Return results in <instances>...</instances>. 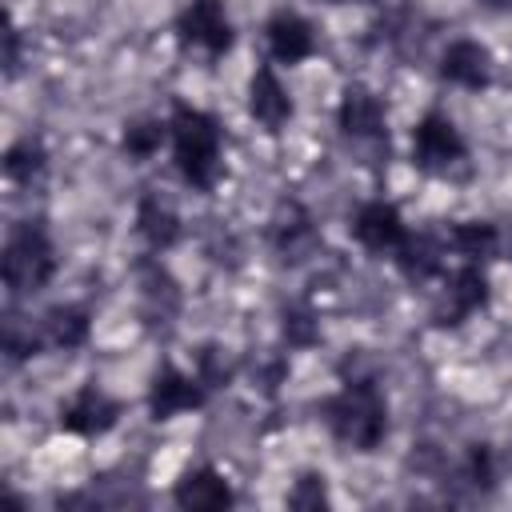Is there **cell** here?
I'll return each instance as SVG.
<instances>
[{"label":"cell","instance_id":"obj_1","mask_svg":"<svg viewBox=\"0 0 512 512\" xmlns=\"http://www.w3.org/2000/svg\"><path fill=\"white\" fill-rule=\"evenodd\" d=\"M168 144L180 180L196 192H212L224 172V128L196 104H176L168 116Z\"/></svg>","mask_w":512,"mask_h":512},{"label":"cell","instance_id":"obj_2","mask_svg":"<svg viewBox=\"0 0 512 512\" xmlns=\"http://www.w3.org/2000/svg\"><path fill=\"white\" fill-rule=\"evenodd\" d=\"M324 420L340 444H348L356 452H376L388 436V400L376 380L352 376L324 404Z\"/></svg>","mask_w":512,"mask_h":512},{"label":"cell","instance_id":"obj_3","mask_svg":"<svg viewBox=\"0 0 512 512\" xmlns=\"http://www.w3.org/2000/svg\"><path fill=\"white\" fill-rule=\"evenodd\" d=\"M0 264H4V284L16 296H28V292H40L44 284H52V276L60 268V256H56V244H52L48 228L28 220V224L12 228Z\"/></svg>","mask_w":512,"mask_h":512},{"label":"cell","instance_id":"obj_4","mask_svg":"<svg viewBox=\"0 0 512 512\" xmlns=\"http://www.w3.org/2000/svg\"><path fill=\"white\" fill-rule=\"evenodd\" d=\"M468 156V140L464 132L452 124V116L444 112H424L416 124H412V164L420 172H432V176H444L452 172L456 164H464Z\"/></svg>","mask_w":512,"mask_h":512},{"label":"cell","instance_id":"obj_5","mask_svg":"<svg viewBox=\"0 0 512 512\" xmlns=\"http://www.w3.org/2000/svg\"><path fill=\"white\" fill-rule=\"evenodd\" d=\"M176 36L188 48H200L208 56H224L232 48V40H236L228 4L224 0H188L176 12Z\"/></svg>","mask_w":512,"mask_h":512},{"label":"cell","instance_id":"obj_6","mask_svg":"<svg viewBox=\"0 0 512 512\" xmlns=\"http://www.w3.org/2000/svg\"><path fill=\"white\" fill-rule=\"evenodd\" d=\"M408 236H412V232H408V224H404V212H400L392 200H384V196L364 200V204L356 208V216H352V240H356L364 252H372V256H396Z\"/></svg>","mask_w":512,"mask_h":512},{"label":"cell","instance_id":"obj_7","mask_svg":"<svg viewBox=\"0 0 512 512\" xmlns=\"http://www.w3.org/2000/svg\"><path fill=\"white\" fill-rule=\"evenodd\" d=\"M120 412L124 408L116 396H108L100 384H84L60 404V428L80 440H92V436H104L108 428H116Z\"/></svg>","mask_w":512,"mask_h":512},{"label":"cell","instance_id":"obj_8","mask_svg":"<svg viewBox=\"0 0 512 512\" xmlns=\"http://www.w3.org/2000/svg\"><path fill=\"white\" fill-rule=\"evenodd\" d=\"M208 400V388L196 372H180L172 364L156 368L152 384H148V412L152 420H172V416H184V412H196L204 408Z\"/></svg>","mask_w":512,"mask_h":512},{"label":"cell","instance_id":"obj_9","mask_svg":"<svg viewBox=\"0 0 512 512\" xmlns=\"http://www.w3.org/2000/svg\"><path fill=\"white\" fill-rule=\"evenodd\" d=\"M264 44H268V56L276 64H288L292 68V64H304L316 52V28L296 8H276L264 20Z\"/></svg>","mask_w":512,"mask_h":512},{"label":"cell","instance_id":"obj_10","mask_svg":"<svg viewBox=\"0 0 512 512\" xmlns=\"http://www.w3.org/2000/svg\"><path fill=\"white\" fill-rule=\"evenodd\" d=\"M440 80L464 92H480L492 84V52L472 40V36H456L444 44L440 52Z\"/></svg>","mask_w":512,"mask_h":512},{"label":"cell","instance_id":"obj_11","mask_svg":"<svg viewBox=\"0 0 512 512\" xmlns=\"http://www.w3.org/2000/svg\"><path fill=\"white\" fill-rule=\"evenodd\" d=\"M484 304H488V272H484V264H460V268L448 272L436 320L440 324H460V320L476 316Z\"/></svg>","mask_w":512,"mask_h":512},{"label":"cell","instance_id":"obj_12","mask_svg":"<svg viewBox=\"0 0 512 512\" xmlns=\"http://www.w3.org/2000/svg\"><path fill=\"white\" fill-rule=\"evenodd\" d=\"M296 104L284 88V80L272 72V64H260L248 80V116L264 128V132H280L292 120Z\"/></svg>","mask_w":512,"mask_h":512},{"label":"cell","instance_id":"obj_13","mask_svg":"<svg viewBox=\"0 0 512 512\" xmlns=\"http://www.w3.org/2000/svg\"><path fill=\"white\" fill-rule=\"evenodd\" d=\"M384 124H388V112H384V100L372 88H364V84L344 88V96L336 104V128L344 136H352V140H380Z\"/></svg>","mask_w":512,"mask_h":512},{"label":"cell","instance_id":"obj_14","mask_svg":"<svg viewBox=\"0 0 512 512\" xmlns=\"http://www.w3.org/2000/svg\"><path fill=\"white\" fill-rule=\"evenodd\" d=\"M172 500H176L180 508H192V512H216V508H228V504L236 500V492H232V484L224 480L220 468L196 464V468H188V472L176 480Z\"/></svg>","mask_w":512,"mask_h":512},{"label":"cell","instance_id":"obj_15","mask_svg":"<svg viewBox=\"0 0 512 512\" xmlns=\"http://www.w3.org/2000/svg\"><path fill=\"white\" fill-rule=\"evenodd\" d=\"M136 232H140V240H144L152 252H168V248L184 236V224H180V212L172 208L168 196L144 192L140 204H136Z\"/></svg>","mask_w":512,"mask_h":512},{"label":"cell","instance_id":"obj_16","mask_svg":"<svg viewBox=\"0 0 512 512\" xmlns=\"http://www.w3.org/2000/svg\"><path fill=\"white\" fill-rule=\"evenodd\" d=\"M40 332H44V344L48 348H84L88 336H92V316L80 308V304H56L40 316Z\"/></svg>","mask_w":512,"mask_h":512},{"label":"cell","instance_id":"obj_17","mask_svg":"<svg viewBox=\"0 0 512 512\" xmlns=\"http://www.w3.org/2000/svg\"><path fill=\"white\" fill-rule=\"evenodd\" d=\"M464 264H488L496 252H500V228L488 224V220H464L448 232L444 240Z\"/></svg>","mask_w":512,"mask_h":512},{"label":"cell","instance_id":"obj_18","mask_svg":"<svg viewBox=\"0 0 512 512\" xmlns=\"http://www.w3.org/2000/svg\"><path fill=\"white\" fill-rule=\"evenodd\" d=\"M444 248L448 244H440L436 236H408L404 240V248L392 256L396 260V268L408 276V280H428V276H436L440 268H444Z\"/></svg>","mask_w":512,"mask_h":512},{"label":"cell","instance_id":"obj_19","mask_svg":"<svg viewBox=\"0 0 512 512\" xmlns=\"http://www.w3.org/2000/svg\"><path fill=\"white\" fill-rule=\"evenodd\" d=\"M164 144H168V120H156V116H140V120H132V124L120 132V148H124V156L136 160V164L152 160Z\"/></svg>","mask_w":512,"mask_h":512},{"label":"cell","instance_id":"obj_20","mask_svg":"<svg viewBox=\"0 0 512 512\" xmlns=\"http://www.w3.org/2000/svg\"><path fill=\"white\" fill-rule=\"evenodd\" d=\"M44 168H48V152H44V144H40L36 136H20L16 144H8V152H4V172H8V180L32 184Z\"/></svg>","mask_w":512,"mask_h":512},{"label":"cell","instance_id":"obj_21","mask_svg":"<svg viewBox=\"0 0 512 512\" xmlns=\"http://www.w3.org/2000/svg\"><path fill=\"white\" fill-rule=\"evenodd\" d=\"M196 376H200V380H204V388L212 392V388H220V384H228V380L236 376V360L228 356V348L208 344V348L196 356Z\"/></svg>","mask_w":512,"mask_h":512},{"label":"cell","instance_id":"obj_22","mask_svg":"<svg viewBox=\"0 0 512 512\" xmlns=\"http://www.w3.org/2000/svg\"><path fill=\"white\" fill-rule=\"evenodd\" d=\"M288 504H292V508H324V504H328V484H324V476H316V472L300 476V480L292 484V492H288Z\"/></svg>","mask_w":512,"mask_h":512},{"label":"cell","instance_id":"obj_23","mask_svg":"<svg viewBox=\"0 0 512 512\" xmlns=\"http://www.w3.org/2000/svg\"><path fill=\"white\" fill-rule=\"evenodd\" d=\"M464 480L468 484H476V488H488L492 480H496V456H492V448H468V456H464Z\"/></svg>","mask_w":512,"mask_h":512},{"label":"cell","instance_id":"obj_24","mask_svg":"<svg viewBox=\"0 0 512 512\" xmlns=\"http://www.w3.org/2000/svg\"><path fill=\"white\" fill-rule=\"evenodd\" d=\"M484 12H512V0H476Z\"/></svg>","mask_w":512,"mask_h":512},{"label":"cell","instance_id":"obj_25","mask_svg":"<svg viewBox=\"0 0 512 512\" xmlns=\"http://www.w3.org/2000/svg\"><path fill=\"white\" fill-rule=\"evenodd\" d=\"M348 4H352V0H348Z\"/></svg>","mask_w":512,"mask_h":512}]
</instances>
